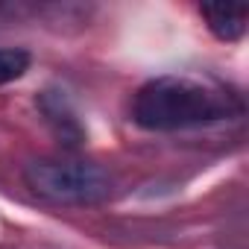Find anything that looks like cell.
Returning a JSON list of instances; mask_svg holds the SVG:
<instances>
[{"label":"cell","mask_w":249,"mask_h":249,"mask_svg":"<svg viewBox=\"0 0 249 249\" xmlns=\"http://www.w3.org/2000/svg\"><path fill=\"white\" fill-rule=\"evenodd\" d=\"M27 188L53 205H97L114 191V179L85 159H36L24 167Z\"/></svg>","instance_id":"cell-2"},{"label":"cell","mask_w":249,"mask_h":249,"mask_svg":"<svg viewBox=\"0 0 249 249\" xmlns=\"http://www.w3.org/2000/svg\"><path fill=\"white\" fill-rule=\"evenodd\" d=\"M30 71V53L18 47L0 50V85H9Z\"/></svg>","instance_id":"cell-4"},{"label":"cell","mask_w":249,"mask_h":249,"mask_svg":"<svg viewBox=\"0 0 249 249\" xmlns=\"http://www.w3.org/2000/svg\"><path fill=\"white\" fill-rule=\"evenodd\" d=\"M243 103L231 88L208 76L167 73L138 88L132 120L150 132H179L240 117Z\"/></svg>","instance_id":"cell-1"},{"label":"cell","mask_w":249,"mask_h":249,"mask_svg":"<svg viewBox=\"0 0 249 249\" xmlns=\"http://www.w3.org/2000/svg\"><path fill=\"white\" fill-rule=\"evenodd\" d=\"M202 18L208 21V30L220 41H237L246 33L249 9L246 6H199Z\"/></svg>","instance_id":"cell-3"}]
</instances>
